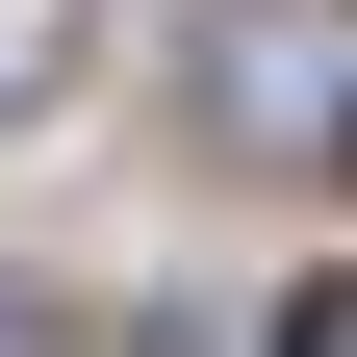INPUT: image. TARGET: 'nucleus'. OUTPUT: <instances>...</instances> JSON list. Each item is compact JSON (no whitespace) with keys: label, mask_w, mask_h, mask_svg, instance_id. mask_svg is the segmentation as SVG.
Listing matches in <instances>:
<instances>
[{"label":"nucleus","mask_w":357,"mask_h":357,"mask_svg":"<svg viewBox=\"0 0 357 357\" xmlns=\"http://www.w3.org/2000/svg\"><path fill=\"white\" fill-rule=\"evenodd\" d=\"M52 77H77V0H0V128L52 102Z\"/></svg>","instance_id":"1"},{"label":"nucleus","mask_w":357,"mask_h":357,"mask_svg":"<svg viewBox=\"0 0 357 357\" xmlns=\"http://www.w3.org/2000/svg\"><path fill=\"white\" fill-rule=\"evenodd\" d=\"M281 357H357V281H306V306H281Z\"/></svg>","instance_id":"2"},{"label":"nucleus","mask_w":357,"mask_h":357,"mask_svg":"<svg viewBox=\"0 0 357 357\" xmlns=\"http://www.w3.org/2000/svg\"><path fill=\"white\" fill-rule=\"evenodd\" d=\"M0 357H52V306H26V281H0Z\"/></svg>","instance_id":"3"},{"label":"nucleus","mask_w":357,"mask_h":357,"mask_svg":"<svg viewBox=\"0 0 357 357\" xmlns=\"http://www.w3.org/2000/svg\"><path fill=\"white\" fill-rule=\"evenodd\" d=\"M332 153H357V128H332Z\"/></svg>","instance_id":"4"}]
</instances>
